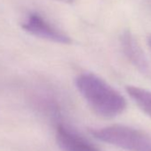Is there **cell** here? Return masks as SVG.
Instances as JSON below:
<instances>
[{
	"label": "cell",
	"mask_w": 151,
	"mask_h": 151,
	"mask_svg": "<svg viewBox=\"0 0 151 151\" xmlns=\"http://www.w3.org/2000/svg\"><path fill=\"white\" fill-rule=\"evenodd\" d=\"M76 86L93 111L101 116L115 117L126 109L124 96L93 73L79 75L76 79Z\"/></svg>",
	"instance_id": "cell-1"
},
{
	"label": "cell",
	"mask_w": 151,
	"mask_h": 151,
	"mask_svg": "<svg viewBox=\"0 0 151 151\" xmlns=\"http://www.w3.org/2000/svg\"><path fill=\"white\" fill-rule=\"evenodd\" d=\"M91 133L101 141L127 151H151V137L129 126L115 124L92 130Z\"/></svg>",
	"instance_id": "cell-2"
},
{
	"label": "cell",
	"mask_w": 151,
	"mask_h": 151,
	"mask_svg": "<svg viewBox=\"0 0 151 151\" xmlns=\"http://www.w3.org/2000/svg\"><path fill=\"white\" fill-rule=\"evenodd\" d=\"M22 28L26 32L42 39L63 45L71 43V39L68 36L57 29L37 13L29 14L22 23Z\"/></svg>",
	"instance_id": "cell-3"
},
{
	"label": "cell",
	"mask_w": 151,
	"mask_h": 151,
	"mask_svg": "<svg viewBox=\"0 0 151 151\" xmlns=\"http://www.w3.org/2000/svg\"><path fill=\"white\" fill-rule=\"evenodd\" d=\"M56 141L62 151H100L88 139L61 123L56 126Z\"/></svg>",
	"instance_id": "cell-4"
},
{
	"label": "cell",
	"mask_w": 151,
	"mask_h": 151,
	"mask_svg": "<svg viewBox=\"0 0 151 151\" xmlns=\"http://www.w3.org/2000/svg\"><path fill=\"white\" fill-rule=\"evenodd\" d=\"M122 51L129 61L140 72L145 73L148 69L147 60L144 52L135 39L132 33L129 30H124L119 37Z\"/></svg>",
	"instance_id": "cell-5"
},
{
	"label": "cell",
	"mask_w": 151,
	"mask_h": 151,
	"mask_svg": "<svg viewBox=\"0 0 151 151\" xmlns=\"http://www.w3.org/2000/svg\"><path fill=\"white\" fill-rule=\"evenodd\" d=\"M126 92L136 105L151 118V91L129 86L126 87Z\"/></svg>",
	"instance_id": "cell-6"
},
{
	"label": "cell",
	"mask_w": 151,
	"mask_h": 151,
	"mask_svg": "<svg viewBox=\"0 0 151 151\" xmlns=\"http://www.w3.org/2000/svg\"><path fill=\"white\" fill-rule=\"evenodd\" d=\"M147 45L149 46V48L151 49V34L147 37Z\"/></svg>",
	"instance_id": "cell-7"
}]
</instances>
